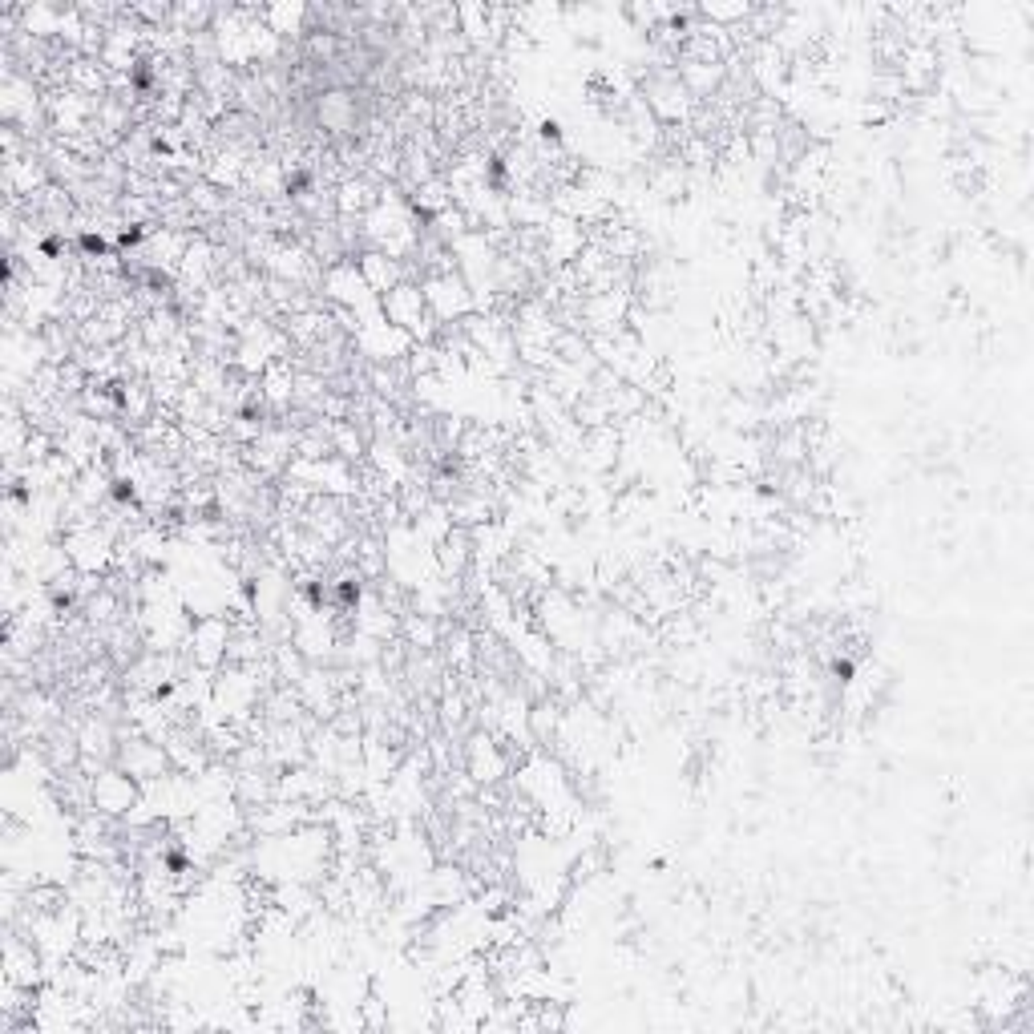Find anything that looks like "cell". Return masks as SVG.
I'll return each instance as SVG.
<instances>
[{
    "label": "cell",
    "mask_w": 1034,
    "mask_h": 1034,
    "mask_svg": "<svg viewBox=\"0 0 1034 1034\" xmlns=\"http://www.w3.org/2000/svg\"><path fill=\"white\" fill-rule=\"evenodd\" d=\"M93 800H97V808H106V812H122V808H130V800H134L130 776H118V772L97 776V784H93Z\"/></svg>",
    "instance_id": "obj_1"
}]
</instances>
